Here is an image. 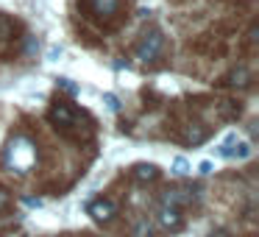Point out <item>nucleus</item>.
I'll return each instance as SVG.
<instances>
[{"label":"nucleus","instance_id":"16","mask_svg":"<svg viewBox=\"0 0 259 237\" xmlns=\"http://www.w3.org/2000/svg\"><path fill=\"white\" fill-rule=\"evenodd\" d=\"M103 103L109 106V112H120V101H117V95H112V92L103 95Z\"/></svg>","mask_w":259,"mask_h":237},{"label":"nucleus","instance_id":"9","mask_svg":"<svg viewBox=\"0 0 259 237\" xmlns=\"http://www.w3.org/2000/svg\"><path fill=\"white\" fill-rule=\"evenodd\" d=\"M176 137H179L184 145H201V142L209 137V129H206V126H201V123H192V120H187V123L179 126Z\"/></svg>","mask_w":259,"mask_h":237},{"label":"nucleus","instance_id":"4","mask_svg":"<svg viewBox=\"0 0 259 237\" xmlns=\"http://www.w3.org/2000/svg\"><path fill=\"white\" fill-rule=\"evenodd\" d=\"M23 48V28H20L17 20L0 14V62L14 59Z\"/></svg>","mask_w":259,"mask_h":237},{"label":"nucleus","instance_id":"10","mask_svg":"<svg viewBox=\"0 0 259 237\" xmlns=\"http://www.w3.org/2000/svg\"><path fill=\"white\" fill-rule=\"evenodd\" d=\"M87 209H90V215L98 223H109V220H114V215H117V204H114L112 198H95Z\"/></svg>","mask_w":259,"mask_h":237},{"label":"nucleus","instance_id":"8","mask_svg":"<svg viewBox=\"0 0 259 237\" xmlns=\"http://www.w3.org/2000/svg\"><path fill=\"white\" fill-rule=\"evenodd\" d=\"M156 220L164 231H179L181 226H184V215H181V209L173 207V204H159Z\"/></svg>","mask_w":259,"mask_h":237},{"label":"nucleus","instance_id":"2","mask_svg":"<svg viewBox=\"0 0 259 237\" xmlns=\"http://www.w3.org/2000/svg\"><path fill=\"white\" fill-rule=\"evenodd\" d=\"M3 165H6L9 173L25 176L36 165V145H34V140L25 137V134L12 137L9 145H6V151H3Z\"/></svg>","mask_w":259,"mask_h":237},{"label":"nucleus","instance_id":"1","mask_svg":"<svg viewBox=\"0 0 259 237\" xmlns=\"http://www.w3.org/2000/svg\"><path fill=\"white\" fill-rule=\"evenodd\" d=\"M48 120L51 126L64 137V140L73 142H90L95 137V123H92L90 114H84L81 109H75L70 101L64 98H56L53 106L48 109Z\"/></svg>","mask_w":259,"mask_h":237},{"label":"nucleus","instance_id":"17","mask_svg":"<svg viewBox=\"0 0 259 237\" xmlns=\"http://www.w3.org/2000/svg\"><path fill=\"white\" fill-rule=\"evenodd\" d=\"M59 87H62L64 92H70V95H75V92H78V87H75L70 78H59Z\"/></svg>","mask_w":259,"mask_h":237},{"label":"nucleus","instance_id":"5","mask_svg":"<svg viewBox=\"0 0 259 237\" xmlns=\"http://www.w3.org/2000/svg\"><path fill=\"white\" fill-rule=\"evenodd\" d=\"M164 51V34L159 28H148L142 31L140 42L134 45V59H140V62H156L159 56H162Z\"/></svg>","mask_w":259,"mask_h":237},{"label":"nucleus","instance_id":"7","mask_svg":"<svg viewBox=\"0 0 259 237\" xmlns=\"http://www.w3.org/2000/svg\"><path fill=\"white\" fill-rule=\"evenodd\" d=\"M251 84H253V73H251L248 64H237V67H231L229 73L218 81V87H226V90H248Z\"/></svg>","mask_w":259,"mask_h":237},{"label":"nucleus","instance_id":"3","mask_svg":"<svg viewBox=\"0 0 259 237\" xmlns=\"http://www.w3.org/2000/svg\"><path fill=\"white\" fill-rule=\"evenodd\" d=\"M81 9L84 14L98 23L101 28H114L120 23V9H123V0H81Z\"/></svg>","mask_w":259,"mask_h":237},{"label":"nucleus","instance_id":"18","mask_svg":"<svg viewBox=\"0 0 259 237\" xmlns=\"http://www.w3.org/2000/svg\"><path fill=\"white\" fill-rule=\"evenodd\" d=\"M198 173H203V176L212 173V162H201V165H198Z\"/></svg>","mask_w":259,"mask_h":237},{"label":"nucleus","instance_id":"11","mask_svg":"<svg viewBox=\"0 0 259 237\" xmlns=\"http://www.w3.org/2000/svg\"><path fill=\"white\" fill-rule=\"evenodd\" d=\"M131 176H134L137 181H156L159 179V168L156 165H134V170H131Z\"/></svg>","mask_w":259,"mask_h":237},{"label":"nucleus","instance_id":"20","mask_svg":"<svg viewBox=\"0 0 259 237\" xmlns=\"http://www.w3.org/2000/svg\"><path fill=\"white\" fill-rule=\"evenodd\" d=\"M173 3H184V0H173Z\"/></svg>","mask_w":259,"mask_h":237},{"label":"nucleus","instance_id":"12","mask_svg":"<svg viewBox=\"0 0 259 237\" xmlns=\"http://www.w3.org/2000/svg\"><path fill=\"white\" fill-rule=\"evenodd\" d=\"M134 237H153V226L148 223L145 218H140L134 223Z\"/></svg>","mask_w":259,"mask_h":237},{"label":"nucleus","instance_id":"13","mask_svg":"<svg viewBox=\"0 0 259 237\" xmlns=\"http://www.w3.org/2000/svg\"><path fill=\"white\" fill-rule=\"evenodd\" d=\"M173 173L176 176H187V173H190V162H187L184 156H176L173 159Z\"/></svg>","mask_w":259,"mask_h":237},{"label":"nucleus","instance_id":"6","mask_svg":"<svg viewBox=\"0 0 259 237\" xmlns=\"http://www.w3.org/2000/svg\"><path fill=\"white\" fill-rule=\"evenodd\" d=\"M190 48H192L195 53H201V56H206V59H220V56H226V36L201 34Z\"/></svg>","mask_w":259,"mask_h":237},{"label":"nucleus","instance_id":"15","mask_svg":"<svg viewBox=\"0 0 259 237\" xmlns=\"http://www.w3.org/2000/svg\"><path fill=\"white\" fill-rule=\"evenodd\" d=\"M253 42H256V25H251L245 34V45H242V51L245 53H253Z\"/></svg>","mask_w":259,"mask_h":237},{"label":"nucleus","instance_id":"19","mask_svg":"<svg viewBox=\"0 0 259 237\" xmlns=\"http://www.w3.org/2000/svg\"><path fill=\"white\" fill-rule=\"evenodd\" d=\"M209 237H231L226 229H214V231H209Z\"/></svg>","mask_w":259,"mask_h":237},{"label":"nucleus","instance_id":"14","mask_svg":"<svg viewBox=\"0 0 259 237\" xmlns=\"http://www.w3.org/2000/svg\"><path fill=\"white\" fill-rule=\"evenodd\" d=\"M9 209H12V192L6 187H0V215L9 212Z\"/></svg>","mask_w":259,"mask_h":237}]
</instances>
